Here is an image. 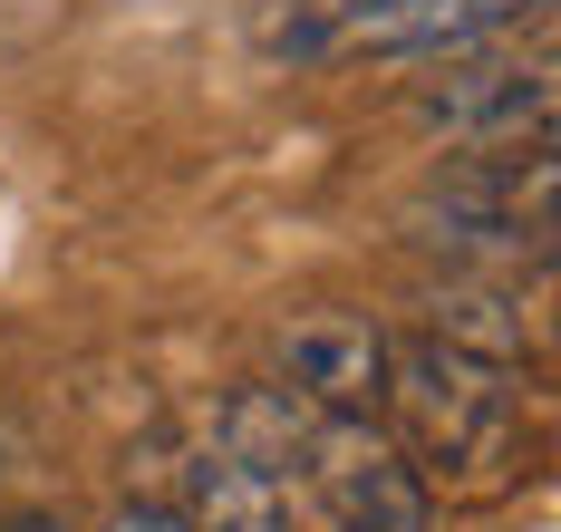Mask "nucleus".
<instances>
[{
  "label": "nucleus",
  "mask_w": 561,
  "mask_h": 532,
  "mask_svg": "<svg viewBox=\"0 0 561 532\" xmlns=\"http://www.w3.org/2000/svg\"><path fill=\"white\" fill-rule=\"evenodd\" d=\"M378 407H388V436L426 494L436 484L446 494H484L513 465V446H523V378L504 358H474L455 339H436V329L426 339H388Z\"/></svg>",
  "instance_id": "f257e3e1"
},
{
  "label": "nucleus",
  "mask_w": 561,
  "mask_h": 532,
  "mask_svg": "<svg viewBox=\"0 0 561 532\" xmlns=\"http://www.w3.org/2000/svg\"><path fill=\"white\" fill-rule=\"evenodd\" d=\"M300 407V397H290ZM290 474L300 494L320 504L330 532H426L436 523V494L416 484V465L397 455V436L378 416H290Z\"/></svg>",
  "instance_id": "f03ea898"
},
{
  "label": "nucleus",
  "mask_w": 561,
  "mask_h": 532,
  "mask_svg": "<svg viewBox=\"0 0 561 532\" xmlns=\"http://www.w3.org/2000/svg\"><path fill=\"white\" fill-rule=\"evenodd\" d=\"M272 368L280 397L320 416H378V388H388V329L368 310H290L272 329Z\"/></svg>",
  "instance_id": "7ed1b4c3"
},
{
  "label": "nucleus",
  "mask_w": 561,
  "mask_h": 532,
  "mask_svg": "<svg viewBox=\"0 0 561 532\" xmlns=\"http://www.w3.org/2000/svg\"><path fill=\"white\" fill-rule=\"evenodd\" d=\"M416 117L446 126L455 146L474 155H523V146H552V68H446V88L416 97Z\"/></svg>",
  "instance_id": "20e7f679"
},
{
  "label": "nucleus",
  "mask_w": 561,
  "mask_h": 532,
  "mask_svg": "<svg viewBox=\"0 0 561 532\" xmlns=\"http://www.w3.org/2000/svg\"><path fill=\"white\" fill-rule=\"evenodd\" d=\"M174 513H184V532H330L320 504L300 494V474H262L232 446H204L184 465V504Z\"/></svg>",
  "instance_id": "39448f33"
},
{
  "label": "nucleus",
  "mask_w": 561,
  "mask_h": 532,
  "mask_svg": "<svg viewBox=\"0 0 561 532\" xmlns=\"http://www.w3.org/2000/svg\"><path fill=\"white\" fill-rule=\"evenodd\" d=\"M465 20L484 39V30H513V20H542V0H465Z\"/></svg>",
  "instance_id": "423d86ee"
},
{
  "label": "nucleus",
  "mask_w": 561,
  "mask_h": 532,
  "mask_svg": "<svg viewBox=\"0 0 561 532\" xmlns=\"http://www.w3.org/2000/svg\"><path fill=\"white\" fill-rule=\"evenodd\" d=\"M107 532H184V513H174V504H126Z\"/></svg>",
  "instance_id": "0eeeda50"
},
{
  "label": "nucleus",
  "mask_w": 561,
  "mask_h": 532,
  "mask_svg": "<svg viewBox=\"0 0 561 532\" xmlns=\"http://www.w3.org/2000/svg\"><path fill=\"white\" fill-rule=\"evenodd\" d=\"M0 532H68V523H49V513H20V523H0Z\"/></svg>",
  "instance_id": "6e6552de"
}]
</instances>
